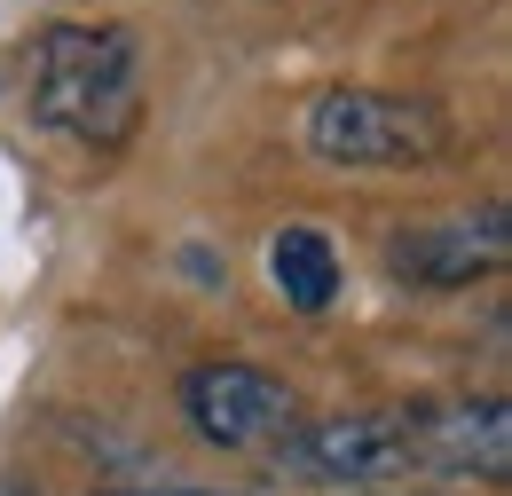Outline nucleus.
I'll use <instances>...</instances> for the list:
<instances>
[{"mask_svg": "<svg viewBox=\"0 0 512 496\" xmlns=\"http://www.w3.org/2000/svg\"><path fill=\"white\" fill-rule=\"evenodd\" d=\"M142 111V48L127 24H48L32 48V119L119 150Z\"/></svg>", "mask_w": 512, "mask_h": 496, "instance_id": "nucleus-1", "label": "nucleus"}, {"mask_svg": "<svg viewBox=\"0 0 512 496\" xmlns=\"http://www.w3.org/2000/svg\"><path fill=\"white\" fill-rule=\"evenodd\" d=\"M308 150L323 166H434L449 150V119L418 95L331 87L308 111Z\"/></svg>", "mask_w": 512, "mask_h": 496, "instance_id": "nucleus-2", "label": "nucleus"}, {"mask_svg": "<svg viewBox=\"0 0 512 496\" xmlns=\"http://www.w3.org/2000/svg\"><path fill=\"white\" fill-rule=\"evenodd\" d=\"M182 418L213 449H268L300 426V394L260 363H197L182 371Z\"/></svg>", "mask_w": 512, "mask_h": 496, "instance_id": "nucleus-3", "label": "nucleus"}, {"mask_svg": "<svg viewBox=\"0 0 512 496\" xmlns=\"http://www.w3.org/2000/svg\"><path fill=\"white\" fill-rule=\"evenodd\" d=\"M410 441V473H473V481H505L512 473V410L505 394H449V402H410L402 410Z\"/></svg>", "mask_w": 512, "mask_h": 496, "instance_id": "nucleus-4", "label": "nucleus"}, {"mask_svg": "<svg viewBox=\"0 0 512 496\" xmlns=\"http://www.w3.org/2000/svg\"><path fill=\"white\" fill-rule=\"evenodd\" d=\"M512 260V221L505 205H473V213H449V221H426V229H394L386 245V268L418 292H465L481 276H497Z\"/></svg>", "mask_w": 512, "mask_h": 496, "instance_id": "nucleus-5", "label": "nucleus"}, {"mask_svg": "<svg viewBox=\"0 0 512 496\" xmlns=\"http://www.w3.org/2000/svg\"><path fill=\"white\" fill-rule=\"evenodd\" d=\"M300 465L347 489H379L410 473V441H402V410H339L323 426H300Z\"/></svg>", "mask_w": 512, "mask_h": 496, "instance_id": "nucleus-6", "label": "nucleus"}, {"mask_svg": "<svg viewBox=\"0 0 512 496\" xmlns=\"http://www.w3.org/2000/svg\"><path fill=\"white\" fill-rule=\"evenodd\" d=\"M268 276H276V292H284L292 315H323L339 300V252H331V237L308 229V221H292V229L268 237Z\"/></svg>", "mask_w": 512, "mask_h": 496, "instance_id": "nucleus-7", "label": "nucleus"}, {"mask_svg": "<svg viewBox=\"0 0 512 496\" xmlns=\"http://www.w3.org/2000/svg\"><path fill=\"white\" fill-rule=\"evenodd\" d=\"M111 496H221V489H111Z\"/></svg>", "mask_w": 512, "mask_h": 496, "instance_id": "nucleus-8", "label": "nucleus"}]
</instances>
